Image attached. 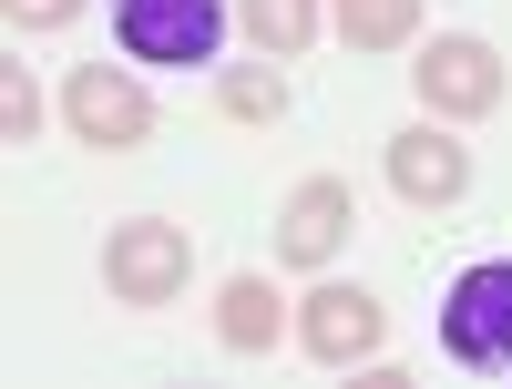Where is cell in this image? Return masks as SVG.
<instances>
[{
  "label": "cell",
  "mask_w": 512,
  "mask_h": 389,
  "mask_svg": "<svg viewBox=\"0 0 512 389\" xmlns=\"http://www.w3.org/2000/svg\"><path fill=\"white\" fill-rule=\"evenodd\" d=\"M441 349L461 369H502L512 359V256H482V267L451 277V297H441Z\"/></svg>",
  "instance_id": "obj_1"
},
{
  "label": "cell",
  "mask_w": 512,
  "mask_h": 389,
  "mask_svg": "<svg viewBox=\"0 0 512 389\" xmlns=\"http://www.w3.org/2000/svg\"><path fill=\"white\" fill-rule=\"evenodd\" d=\"M103 277H113V297L123 308H175L185 297V277H195V256H185V226H113V246H103Z\"/></svg>",
  "instance_id": "obj_2"
},
{
  "label": "cell",
  "mask_w": 512,
  "mask_h": 389,
  "mask_svg": "<svg viewBox=\"0 0 512 389\" xmlns=\"http://www.w3.org/2000/svg\"><path fill=\"white\" fill-rule=\"evenodd\" d=\"M410 82H420V103H431L441 123H482V113H502V52L492 41H431V52L410 62Z\"/></svg>",
  "instance_id": "obj_3"
},
{
  "label": "cell",
  "mask_w": 512,
  "mask_h": 389,
  "mask_svg": "<svg viewBox=\"0 0 512 389\" xmlns=\"http://www.w3.org/2000/svg\"><path fill=\"white\" fill-rule=\"evenodd\" d=\"M113 31H123V52L134 62H216V31L226 11L216 0H113Z\"/></svg>",
  "instance_id": "obj_4"
},
{
  "label": "cell",
  "mask_w": 512,
  "mask_h": 389,
  "mask_svg": "<svg viewBox=\"0 0 512 389\" xmlns=\"http://www.w3.org/2000/svg\"><path fill=\"white\" fill-rule=\"evenodd\" d=\"M62 113H72V134H82V144H103V154H123V144H144V134H154V103H144L113 62H82V72H72V93H62Z\"/></svg>",
  "instance_id": "obj_5"
},
{
  "label": "cell",
  "mask_w": 512,
  "mask_h": 389,
  "mask_svg": "<svg viewBox=\"0 0 512 389\" xmlns=\"http://www.w3.org/2000/svg\"><path fill=\"white\" fill-rule=\"evenodd\" d=\"M297 349H308L318 369H359L379 349V297L369 287H318L308 308H297Z\"/></svg>",
  "instance_id": "obj_6"
},
{
  "label": "cell",
  "mask_w": 512,
  "mask_h": 389,
  "mask_svg": "<svg viewBox=\"0 0 512 389\" xmlns=\"http://www.w3.org/2000/svg\"><path fill=\"white\" fill-rule=\"evenodd\" d=\"M390 185H400V205H451L472 185V154L441 123H410V134H390Z\"/></svg>",
  "instance_id": "obj_7"
},
{
  "label": "cell",
  "mask_w": 512,
  "mask_h": 389,
  "mask_svg": "<svg viewBox=\"0 0 512 389\" xmlns=\"http://www.w3.org/2000/svg\"><path fill=\"white\" fill-rule=\"evenodd\" d=\"M338 236H349V185L308 175V185L287 195V215H277V256H287V267H328Z\"/></svg>",
  "instance_id": "obj_8"
},
{
  "label": "cell",
  "mask_w": 512,
  "mask_h": 389,
  "mask_svg": "<svg viewBox=\"0 0 512 389\" xmlns=\"http://www.w3.org/2000/svg\"><path fill=\"white\" fill-rule=\"evenodd\" d=\"M216 328H226V349H236V359L277 349V287H267V277H226V297H216Z\"/></svg>",
  "instance_id": "obj_9"
},
{
  "label": "cell",
  "mask_w": 512,
  "mask_h": 389,
  "mask_svg": "<svg viewBox=\"0 0 512 389\" xmlns=\"http://www.w3.org/2000/svg\"><path fill=\"white\" fill-rule=\"evenodd\" d=\"M236 21L256 31V52L297 62V52H308V31H318V0H236Z\"/></svg>",
  "instance_id": "obj_10"
},
{
  "label": "cell",
  "mask_w": 512,
  "mask_h": 389,
  "mask_svg": "<svg viewBox=\"0 0 512 389\" xmlns=\"http://www.w3.org/2000/svg\"><path fill=\"white\" fill-rule=\"evenodd\" d=\"M338 31H349V52H400L420 31V0H338Z\"/></svg>",
  "instance_id": "obj_11"
},
{
  "label": "cell",
  "mask_w": 512,
  "mask_h": 389,
  "mask_svg": "<svg viewBox=\"0 0 512 389\" xmlns=\"http://www.w3.org/2000/svg\"><path fill=\"white\" fill-rule=\"evenodd\" d=\"M216 103H226V123H277V113H287V82H277V72H226Z\"/></svg>",
  "instance_id": "obj_12"
},
{
  "label": "cell",
  "mask_w": 512,
  "mask_h": 389,
  "mask_svg": "<svg viewBox=\"0 0 512 389\" xmlns=\"http://www.w3.org/2000/svg\"><path fill=\"white\" fill-rule=\"evenodd\" d=\"M82 0H11V31H62Z\"/></svg>",
  "instance_id": "obj_13"
}]
</instances>
